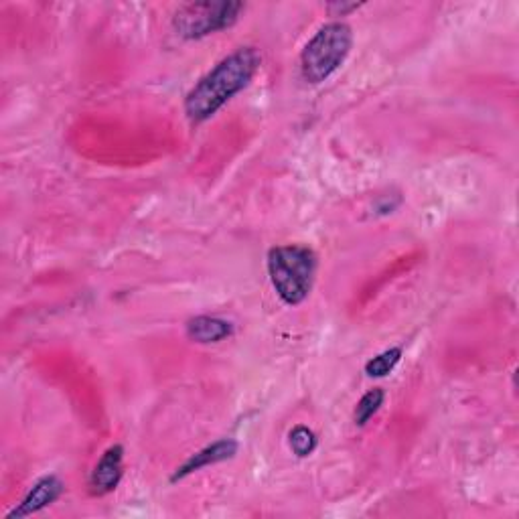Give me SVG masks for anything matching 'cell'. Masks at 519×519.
I'll return each mask as SVG.
<instances>
[{"label": "cell", "mask_w": 519, "mask_h": 519, "mask_svg": "<svg viewBox=\"0 0 519 519\" xmlns=\"http://www.w3.org/2000/svg\"><path fill=\"white\" fill-rule=\"evenodd\" d=\"M238 442L234 438H219L215 440L213 444H209V447L197 451L195 455H191L181 467H177V471L173 473L171 477V483H177L205 467H211V465H217V463H224V461H230L238 455Z\"/></svg>", "instance_id": "obj_5"}, {"label": "cell", "mask_w": 519, "mask_h": 519, "mask_svg": "<svg viewBox=\"0 0 519 519\" xmlns=\"http://www.w3.org/2000/svg\"><path fill=\"white\" fill-rule=\"evenodd\" d=\"M124 475V447L122 444H114L110 447L102 459L96 463L92 475H90V491L92 495L104 497L118 489Z\"/></svg>", "instance_id": "obj_6"}, {"label": "cell", "mask_w": 519, "mask_h": 519, "mask_svg": "<svg viewBox=\"0 0 519 519\" xmlns=\"http://www.w3.org/2000/svg\"><path fill=\"white\" fill-rule=\"evenodd\" d=\"M244 3H189L173 17V29L181 39L195 41L234 27Z\"/></svg>", "instance_id": "obj_4"}, {"label": "cell", "mask_w": 519, "mask_h": 519, "mask_svg": "<svg viewBox=\"0 0 519 519\" xmlns=\"http://www.w3.org/2000/svg\"><path fill=\"white\" fill-rule=\"evenodd\" d=\"M402 355H404L402 347H392V349L382 351L380 355H376L374 359H369L365 363V374L369 378H386V376H390L396 369V365L400 363Z\"/></svg>", "instance_id": "obj_10"}, {"label": "cell", "mask_w": 519, "mask_h": 519, "mask_svg": "<svg viewBox=\"0 0 519 519\" xmlns=\"http://www.w3.org/2000/svg\"><path fill=\"white\" fill-rule=\"evenodd\" d=\"M63 483L59 477L55 475H45L41 477L31 489L29 493L23 497V501L7 515V519H15V517H27L33 513H39L41 509L49 507L51 503H55L61 495H63Z\"/></svg>", "instance_id": "obj_7"}, {"label": "cell", "mask_w": 519, "mask_h": 519, "mask_svg": "<svg viewBox=\"0 0 519 519\" xmlns=\"http://www.w3.org/2000/svg\"><path fill=\"white\" fill-rule=\"evenodd\" d=\"M351 47V27L341 21L327 23L315 33V37L305 45L301 53V78L311 86L327 82L345 63Z\"/></svg>", "instance_id": "obj_3"}, {"label": "cell", "mask_w": 519, "mask_h": 519, "mask_svg": "<svg viewBox=\"0 0 519 519\" xmlns=\"http://www.w3.org/2000/svg\"><path fill=\"white\" fill-rule=\"evenodd\" d=\"M384 400H386V394H384L382 388H374V390H369L367 394H363L361 400L355 406L353 422L357 426H365L369 420H372L380 412V408L384 406Z\"/></svg>", "instance_id": "obj_11"}, {"label": "cell", "mask_w": 519, "mask_h": 519, "mask_svg": "<svg viewBox=\"0 0 519 519\" xmlns=\"http://www.w3.org/2000/svg\"><path fill=\"white\" fill-rule=\"evenodd\" d=\"M317 434L309 428V426H294L290 432H288V447L292 451V455H296L299 459H307L315 453L317 449Z\"/></svg>", "instance_id": "obj_9"}, {"label": "cell", "mask_w": 519, "mask_h": 519, "mask_svg": "<svg viewBox=\"0 0 519 519\" xmlns=\"http://www.w3.org/2000/svg\"><path fill=\"white\" fill-rule=\"evenodd\" d=\"M187 337L195 343L201 345H209V343H219L228 337L234 335V325L221 317H209V315H201L195 317L187 323L185 327Z\"/></svg>", "instance_id": "obj_8"}, {"label": "cell", "mask_w": 519, "mask_h": 519, "mask_svg": "<svg viewBox=\"0 0 519 519\" xmlns=\"http://www.w3.org/2000/svg\"><path fill=\"white\" fill-rule=\"evenodd\" d=\"M262 57L254 47H242L221 59L185 96V114L193 124L207 122L232 98L244 92L260 69Z\"/></svg>", "instance_id": "obj_1"}, {"label": "cell", "mask_w": 519, "mask_h": 519, "mask_svg": "<svg viewBox=\"0 0 519 519\" xmlns=\"http://www.w3.org/2000/svg\"><path fill=\"white\" fill-rule=\"evenodd\" d=\"M268 276L278 299L288 307L303 305L313 290L317 254L307 246H276L268 252Z\"/></svg>", "instance_id": "obj_2"}, {"label": "cell", "mask_w": 519, "mask_h": 519, "mask_svg": "<svg viewBox=\"0 0 519 519\" xmlns=\"http://www.w3.org/2000/svg\"><path fill=\"white\" fill-rule=\"evenodd\" d=\"M361 5H357V3H351V5H343V3H333V5H329V11L335 15V17H345V15H349L351 11H357Z\"/></svg>", "instance_id": "obj_12"}]
</instances>
